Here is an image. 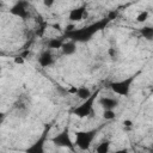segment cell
<instances>
[{"label": "cell", "mask_w": 153, "mask_h": 153, "mask_svg": "<svg viewBox=\"0 0 153 153\" xmlns=\"http://www.w3.org/2000/svg\"><path fill=\"white\" fill-rule=\"evenodd\" d=\"M109 22H110V19L106 17V18H104L102 20H98L96 23H92V24H90L87 26H84V27H80V29H76L75 27L74 30H72L69 32H66V35H67V37L69 39H73L75 42L84 43V42L90 41L93 37L94 33H97L98 31L103 30L108 25Z\"/></svg>", "instance_id": "1"}, {"label": "cell", "mask_w": 153, "mask_h": 153, "mask_svg": "<svg viewBox=\"0 0 153 153\" xmlns=\"http://www.w3.org/2000/svg\"><path fill=\"white\" fill-rule=\"evenodd\" d=\"M140 74V72L133 74V75H129L128 78H124L122 80H117V81H112L109 84V87L111 88V91L118 96H124L127 97L131 90V85L133 82L135 81L136 76Z\"/></svg>", "instance_id": "2"}, {"label": "cell", "mask_w": 153, "mask_h": 153, "mask_svg": "<svg viewBox=\"0 0 153 153\" xmlns=\"http://www.w3.org/2000/svg\"><path fill=\"white\" fill-rule=\"evenodd\" d=\"M98 129H90V130H81L75 131V146L81 151H87L92 145L93 140L96 139Z\"/></svg>", "instance_id": "3"}, {"label": "cell", "mask_w": 153, "mask_h": 153, "mask_svg": "<svg viewBox=\"0 0 153 153\" xmlns=\"http://www.w3.org/2000/svg\"><path fill=\"white\" fill-rule=\"evenodd\" d=\"M98 94H99V90H96L94 92H92V94L87 99L82 100V103L80 105H78L73 109V114L79 118L88 117L93 112V103H94L96 98L98 97Z\"/></svg>", "instance_id": "4"}, {"label": "cell", "mask_w": 153, "mask_h": 153, "mask_svg": "<svg viewBox=\"0 0 153 153\" xmlns=\"http://www.w3.org/2000/svg\"><path fill=\"white\" fill-rule=\"evenodd\" d=\"M51 142L54 145H56L57 147H63V148H67L69 151H74V146L75 143L72 141L71 139V135H69V128L66 127L63 128L62 131H60L57 135H55L53 139H51Z\"/></svg>", "instance_id": "5"}, {"label": "cell", "mask_w": 153, "mask_h": 153, "mask_svg": "<svg viewBox=\"0 0 153 153\" xmlns=\"http://www.w3.org/2000/svg\"><path fill=\"white\" fill-rule=\"evenodd\" d=\"M10 13L12 16L19 17L22 19H26L29 16V11H27V2L24 0H19L17 1L11 8H10Z\"/></svg>", "instance_id": "6"}, {"label": "cell", "mask_w": 153, "mask_h": 153, "mask_svg": "<svg viewBox=\"0 0 153 153\" xmlns=\"http://www.w3.org/2000/svg\"><path fill=\"white\" fill-rule=\"evenodd\" d=\"M48 129H49V128H45V130L43 131L42 136H41L35 143H32V145L26 149V152H30V153H43V152H44V142H45V137H47Z\"/></svg>", "instance_id": "7"}, {"label": "cell", "mask_w": 153, "mask_h": 153, "mask_svg": "<svg viewBox=\"0 0 153 153\" xmlns=\"http://www.w3.org/2000/svg\"><path fill=\"white\" fill-rule=\"evenodd\" d=\"M118 99L112 97H99L98 104L103 108V110H115L118 106Z\"/></svg>", "instance_id": "8"}, {"label": "cell", "mask_w": 153, "mask_h": 153, "mask_svg": "<svg viewBox=\"0 0 153 153\" xmlns=\"http://www.w3.org/2000/svg\"><path fill=\"white\" fill-rule=\"evenodd\" d=\"M37 61H38V63H39L41 67H44V68H45V67H50V66L54 65L55 57H54V55L51 54L50 50H44V51L38 56Z\"/></svg>", "instance_id": "9"}, {"label": "cell", "mask_w": 153, "mask_h": 153, "mask_svg": "<svg viewBox=\"0 0 153 153\" xmlns=\"http://www.w3.org/2000/svg\"><path fill=\"white\" fill-rule=\"evenodd\" d=\"M85 12H86V6L82 5V6H79V7H75L73 10L69 11L68 13V19L71 22H80L82 20L84 16H85Z\"/></svg>", "instance_id": "10"}, {"label": "cell", "mask_w": 153, "mask_h": 153, "mask_svg": "<svg viewBox=\"0 0 153 153\" xmlns=\"http://www.w3.org/2000/svg\"><path fill=\"white\" fill-rule=\"evenodd\" d=\"M61 50H62V54L67 55V56H71V55L75 54V51H76V42L73 41V39H68L67 42H63V44L61 47Z\"/></svg>", "instance_id": "11"}, {"label": "cell", "mask_w": 153, "mask_h": 153, "mask_svg": "<svg viewBox=\"0 0 153 153\" xmlns=\"http://www.w3.org/2000/svg\"><path fill=\"white\" fill-rule=\"evenodd\" d=\"M92 94L91 90L88 87H85V86H80V87H76V92H75V96H78V98H80L81 100H85L87 99Z\"/></svg>", "instance_id": "12"}, {"label": "cell", "mask_w": 153, "mask_h": 153, "mask_svg": "<svg viewBox=\"0 0 153 153\" xmlns=\"http://www.w3.org/2000/svg\"><path fill=\"white\" fill-rule=\"evenodd\" d=\"M139 32L145 39H147V41L153 39V26H143L139 30Z\"/></svg>", "instance_id": "13"}, {"label": "cell", "mask_w": 153, "mask_h": 153, "mask_svg": "<svg viewBox=\"0 0 153 153\" xmlns=\"http://www.w3.org/2000/svg\"><path fill=\"white\" fill-rule=\"evenodd\" d=\"M63 39L62 38H50L48 41V47L50 49H61L62 44H63Z\"/></svg>", "instance_id": "14"}, {"label": "cell", "mask_w": 153, "mask_h": 153, "mask_svg": "<svg viewBox=\"0 0 153 153\" xmlns=\"http://www.w3.org/2000/svg\"><path fill=\"white\" fill-rule=\"evenodd\" d=\"M110 149V141L109 140H104L102 141L97 147H96V152L97 153H106Z\"/></svg>", "instance_id": "15"}, {"label": "cell", "mask_w": 153, "mask_h": 153, "mask_svg": "<svg viewBox=\"0 0 153 153\" xmlns=\"http://www.w3.org/2000/svg\"><path fill=\"white\" fill-rule=\"evenodd\" d=\"M116 117L115 110H103V118L106 121H111Z\"/></svg>", "instance_id": "16"}, {"label": "cell", "mask_w": 153, "mask_h": 153, "mask_svg": "<svg viewBox=\"0 0 153 153\" xmlns=\"http://www.w3.org/2000/svg\"><path fill=\"white\" fill-rule=\"evenodd\" d=\"M148 19V12L147 11H142L136 16V22L137 23H145Z\"/></svg>", "instance_id": "17"}, {"label": "cell", "mask_w": 153, "mask_h": 153, "mask_svg": "<svg viewBox=\"0 0 153 153\" xmlns=\"http://www.w3.org/2000/svg\"><path fill=\"white\" fill-rule=\"evenodd\" d=\"M55 4V0H43V5L45 6V7H51L53 5Z\"/></svg>", "instance_id": "18"}, {"label": "cell", "mask_w": 153, "mask_h": 153, "mask_svg": "<svg viewBox=\"0 0 153 153\" xmlns=\"http://www.w3.org/2000/svg\"><path fill=\"white\" fill-rule=\"evenodd\" d=\"M122 124H123L124 127H131L134 123H133V121H130V120H123Z\"/></svg>", "instance_id": "19"}, {"label": "cell", "mask_w": 153, "mask_h": 153, "mask_svg": "<svg viewBox=\"0 0 153 153\" xmlns=\"http://www.w3.org/2000/svg\"><path fill=\"white\" fill-rule=\"evenodd\" d=\"M14 62L16 63H19V65H23L24 63V59L22 56H17V57H14Z\"/></svg>", "instance_id": "20"}, {"label": "cell", "mask_w": 153, "mask_h": 153, "mask_svg": "<svg viewBox=\"0 0 153 153\" xmlns=\"http://www.w3.org/2000/svg\"><path fill=\"white\" fill-rule=\"evenodd\" d=\"M117 17V12H115V11H112V12H110L109 13V16H108V18L110 19V20H112V19H115Z\"/></svg>", "instance_id": "21"}, {"label": "cell", "mask_w": 153, "mask_h": 153, "mask_svg": "<svg viewBox=\"0 0 153 153\" xmlns=\"http://www.w3.org/2000/svg\"><path fill=\"white\" fill-rule=\"evenodd\" d=\"M109 55H110L111 57H115V56H116V50H115V48H110V49H109Z\"/></svg>", "instance_id": "22"}]
</instances>
